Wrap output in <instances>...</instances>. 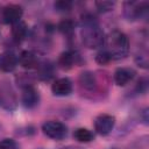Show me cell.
Segmentation results:
<instances>
[{
	"label": "cell",
	"instance_id": "22",
	"mask_svg": "<svg viewBox=\"0 0 149 149\" xmlns=\"http://www.w3.org/2000/svg\"><path fill=\"white\" fill-rule=\"evenodd\" d=\"M0 149H17V144L12 139H3L0 141Z\"/></svg>",
	"mask_w": 149,
	"mask_h": 149
},
{
	"label": "cell",
	"instance_id": "23",
	"mask_svg": "<svg viewBox=\"0 0 149 149\" xmlns=\"http://www.w3.org/2000/svg\"><path fill=\"white\" fill-rule=\"evenodd\" d=\"M136 63L139 64V66L147 69L148 68V57H147V52L144 54H140L136 56Z\"/></svg>",
	"mask_w": 149,
	"mask_h": 149
},
{
	"label": "cell",
	"instance_id": "9",
	"mask_svg": "<svg viewBox=\"0 0 149 149\" xmlns=\"http://www.w3.org/2000/svg\"><path fill=\"white\" fill-rule=\"evenodd\" d=\"M17 65V57L12 51H3L0 54V70L3 72H12Z\"/></svg>",
	"mask_w": 149,
	"mask_h": 149
},
{
	"label": "cell",
	"instance_id": "10",
	"mask_svg": "<svg viewBox=\"0 0 149 149\" xmlns=\"http://www.w3.org/2000/svg\"><path fill=\"white\" fill-rule=\"evenodd\" d=\"M135 76V71L130 68H119L114 72V81L118 86H126Z\"/></svg>",
	"mask_w": 149,
	"mask_h": 149
},
{
	"label": "cell",
	"instance_id": "20",
	"mask_svg": "<svg viewBox=\"0 0 149 149\" xmlns=\"http://www.w3.org/2000/svg\"><path fill=\"white\" fill-rule=\"evenodd\" d=\"M54 6L58 12H69L71 9V7H72V2L71 1L61 0V1H56Z\"/></svg>",
	"mask_w": 149,
	"mask_h": 149
},
{
	"label": "cell",
	"instance_id": "4",
	"mask_svg": "<svg viewBox=\"0 0 149 149\" xmlns=\"http://www.w3.org/2000/svg\"><path fill=\"white\" fill-rule=\"evenodd\" d=\"M115 125V118L109 114H100L94 119V129L100 135H107Z\"/></svg>",
	"mask_w": 149,
	"mask_h": 149
},
{
	"label": "cell",
	"instance_id": "5",
	"mask_svg": "<svg viewBox=\"0 0 149 149\" xmlns=\"http://www.w3.org/2000/svg\"><path fill=\"white\" fill-rule=\"evenodd\" d=\"M125 16L128 20H137L142 17L148 9V3L147 2H126L125 3Z\"/></svg>",
	"mask_w": 149,
	"mask_h": 149
},
{
	"label": "cell",
	"instance_id": "16",
	"mask_svg": "<svg viewBox=\"0 0 149 149\" xmlns=\"http://www.w3.org/2000/svg\"><path fill=\"white\" fill-rule=\"evenodd\" d=\"M73 137L78 141V142H91L94 139V135L91 130H88L87 128H77L73 133Z\"/></svg>",
	"mask_w": 149,
	"mask_h": 149
},
{
	"label": "cell",
	"instance_id": "7",
	"mask_svg": "<svg viewBox=\"0 0 149 149\" xmlns=\"http://www.w3.org/2000/svg\"><path fill=\"white\" fill-rule=\"evenodd\" d=\"M21 101L24 107L27 108H34L38 101H40V94L38 91L34 86H27L22 91L21 95Z\"/></svg>",
	"mask_w": 149,
	"mask_h": 149
},
{
	"label": "cell",
	"instance_id": "13",
	"mask_svg": "<svg viewBox=\"0 0 149 149\" xmlns=\"http://www.w3.org/2000/svg\"><path fill=\"white\" fill-rule=\"evenodd\" d=\"M0 104L6 109H13L16 106V99L10 87H0Z\"/></svg>",
	"mask_w": 149,
	"mask_h": 149
},
{
	"label": "cell",
	"instance_id": "1",
	"mask_svg": "<svg viewBox=\"0 0 149 149\" xmlns=\"http://www.w3.org/2000/svg\"><path fill=\"white\" fill-rule=\"evenodd\" d=\"M80 34H81L83 43L85 44V47L90 49L101 48L106 42V37L102 29L98 26L97 21L91 15L83 17Z\"/></svg>",
	"mask_w": 149,
	"mask_h": 149
},
{
	"label": "cell",
	"instance_id": "17",
	"mask_svg": "<svg viewBox=\"0 0 149 149\" xmlns=\"http://www.w3.org/2000/svg\"><path fill=\"white\" fill-rule=\"evenodd\" d=\"M74 27H76V23L71 19H64L57 26L58 30L62 34H64L65 36H71L73 34V31H74Z\"/></svg>",
	"mask_w": 149,
	"mask_h": 149
},
{
	"label": "cell",
	"instance_id": "6",
	"mask_svg": "<svg viewBox=\"0 0 149 149\" xmlns=\"http://www.w3.org/2000/svg\"><path fill=\"white\" fill-rule=\"evenodd\" d=\"M23 14V9L20 5L16 3H9L2 9V19L6 23L15 24L19 21H21Z\"/></svg>",
	"mask_w": 149,
	"mask_h": 149
},
{
	"label": "cell",
	"instance_id": "14",
	"mask_svg": "<svg viewBox=\"0 0 149 149\" xmlns=\"http://www.w3.org/2000/svg\"><path fill=\"white\" fill-rule=\"evenodd\" d=\"M78 81H79L80 87L84 88V90H87V91H92L97 86L95 76H94V73H92L90 71L81 72L80 76H79V78H78Z\"/></svg>",
	"mask_w": 149,
	"mask_h": 149
},
{
	"label": "cell",
	"instance_id": "18",
	"mask_svg": "<svg viewBox=\"0 0 149 149\" xmlns=\"http://www.w3.org/2000/svg\"><path fill=\"white\" fill-rule=\"evenodd\" d=\"M112 61L111 58V55L108 54V51L106 49H102L100 50L97 55H95V62L100 65H105V64H108L109 62Z\"/></svg>",
	"mask_w": 149,
	"mask_h": 149
},
{
	"label": "cell",
	"instance_id": "11",
	"mask_svg": "<svg viewBox=\"0 0 149 149\" xmlns=\"http://www.w3.org/2000/svg\"><path fill=\"white\" fill-rule=\"evenodd\" d=\"M78 59H79V56L74 51L66 50L61 54V56L58 58V65L63 70H70L71 68H73L77 64Z\"/></svg>",
	"mask_w": 149,
	"mask_h": 149
},
{
	"label": "cell",
	"instance_id": "12",
	"mask_svg": "<svg viewBox=\"0 0 149 149\" xmlns=\"http://www.w3.org/2000/svg\"><path fill=\"white\" fill-rule=\"evenodd\" d=\"M19 62L24 69H28V70H31L38 66V58L36 54L30 50H23L19 56Z\"/></svg>",
	"mask_w": 149,
	"mask_h": 149
},
{
	"label": "cell",
	"instance_id": "2",
	"mask_svg": "<svg viewBox=\"0 0 149 149\" xmlns=\"http://www.w3.org/2000/svg\"><path fill=\"white\" fill-rule=\"evenodd\" d=\"M107 41V51L112 59H122L129 52V40L127 35L118 29L109 33Z\"/></svg>",
	"mask_w": 149,
	"mask_h": 149
},
{
	"label": "cell",
	"instance_id": "21",
	"mask_svg": "<svg viewBox=\"0 0 149 149\" xmlns=\"http://www.w3.org/2000/svg\"><path fill=\"white\" fill-rule=\"evenodd\" d=\"M114 5L115 2L113 1H97L95 2V6L99 12H108L114 7Z\"/></svg>",
	"mask_w": 149,
	"mask_h": 149
},
{
	"label": "cell",
	"instance_id": "8",
	"mask_svg": "<svg viewBox=\"0 0 149 149\" xmlns=\"http://www.w3.org/2000/svg\"><path fill=\"white\" fill-rule=\"evenodd\" d=\"M51 91L55 95L65 97L72 92V83L69 78H58L51 85Z\"/></svg>",
	"mask_w": 149,
	"mask_h": 149
},
{
	"label": "cell",
	"instance_id": "3",
	"mask_svg": "<svg viewBox=\"0 0 149 149\" xmlns=\"http://www.w3.org/2000/svg\"><path fill=\"white\" fill-rule=\"evenodd\" d=\"M42 132L52 140H63L68 135V127L59 121H47L42 125Z\"/></svg>",
	"mask_w": 149,
	"mask_h": 149
},
{
	"label": "cell",
	"instance_id": "15",
	"mask_svg": "<svg viewBox=\"0 0 149 149\" xmlns=\"http://www.w3.org/2000/svg\"><path fill=\"white\" fill-rule=\"evenodd\" d=\"M28 35V26L23 21H19L17 23L13 24L12 28V37L16 42H22Z\"/></svg>",
	"mask_w": 149,
	"mask_h": 149
},
{
	"label": "cell",
	"instance_id": "19",
	"mask_svg": "<svg viewBox=\"0 0 149 149\" xmlns=\"http://www.w3.org/2000/svg\"><path fill=\"white\" fill-rule=\"evenodd\" d=\"M54 74V69L50 64H43V66L41 68V71H40V77L43 79V80H48L52 77Z\"/></svg>",
	"mask_w": 149,
	"mask_h": 149
}]
</instances>
